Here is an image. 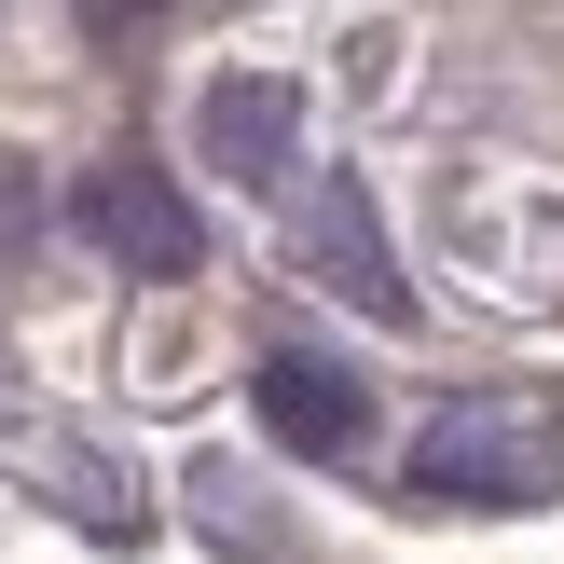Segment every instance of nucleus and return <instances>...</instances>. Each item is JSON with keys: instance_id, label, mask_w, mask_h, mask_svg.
Returning a JSON list of instances; mask_svg holds the SVG:
<instances>
[{"instance_id": "obj_5", "label": "nucleus", "mask_w": 564, "mask_h": 564, "mask_svg": "<svg viewBox=\"0 0 564 564\" xmlns=\"http://www.w3.org/2000/svg\"><path fill=\"white\" fill-rule=\"evenodd\" d=\"M290 138H303V97H290L275 69L207 83V165H220V180H275V165H290Z\"/></svg>"}, {"instance_id": "obj_3", "label": "nucleus", "mask_w": 564, "mask_h": 564, "mask_svg": "<svg viewBox=\"0 0 564 564\" xmlns=\"http://www.w3.org/2000/svg\"><path fill=\"white\" fill-rule=\"evenodd\" d=\"M290 262H303V275H330L358 317H413V290H400V262H386V235H372V207H358V180H303Z\"/></svg>"}, {"instance_id": "obj_7", "label": "nucleus", "mask_w": 564, "mask_h": 564, "mask_svg": "<svg viewBox=\"0 0 564 564\" xmlns=\"http://www.w3.org/2000/svg\"><path fill=\"white\" fill-rule=\"evenodd\" d=\"M83 28H97V42H124V28H152V0H83Z\"/></svg>"}, {"instance_id": "obj_2", "label": "nucleus", "mask_w": 564, "mask_h": 564, "mask_svg": "<svg viewBox=\"0 0 564 564\" xmlns=\"http://www.w3.org/2000/svg\"><path fill=\"white\" fill-rule=\"evenodd\" d=\"M69 220H83L124 275H193V262H207V220H193L180 180H152V165H97V180L69 193Z\"/></svg>"}, {"instance_id": "obj_6", "label": "nucleus", "mask_w": 564, "mask_h": 564, "mask_svg": "<svg viewBox=\"0 0 564 564\" xmlns=\"http://www.w3.org/2000/svg\"><path fill=\"white\" fill-rule=\"evenodd\" d=\"M28 220H42V180H28V165H0V248H14Z\"/></svg>"}, {"instance_id": "obj_1", "label": "nucleus", "mask_w": 564, "mask_h": 564, "mask_svg": "<svg viewBox=\"0 0 564 564\" xmlns=\"http://www.w3.org/2000/svg\"><path fill=\"white\" fill-rule=\"evenodd\" d=\"M413 496H482V510H551L564 496V400L551 386H468L413 441Z\"/></svg>"}, {"instance_id": "obj_4", "label": "nucleus", "mask_w": 564, "mask_h": 564, "mask_svg": "<svg viewBox=\"0 0 564 564\" xmlns=\"http://www.w3.org/2000/svg\"><path fill=\"white\" fill-rule=\"evenodd\" d=\"M248 400H262V427L290 441V455H358V386L330 372V358H303V345H275V358H262V386H248Z\"/></svg>"}]
</instances>
